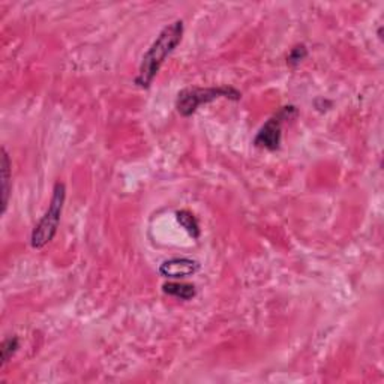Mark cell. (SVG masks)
<instances>
[{"label":"cell","mask_w":384,"mask_h":384,"mask_svg":"<svg viewBox=\"0 0 384 384\" xmlns=\"http://www.w3.org/2000/svg\"><path fill=\"white\" fill-rule=\"evenodd\" d=\"M184 32V20H176L162 29L159 35L157 36V40L152 42V45L147 48V51L141 57L138 74L136 77V80H134V84H136L137 88H150L153 80H155V77L161 70V66L164 65L167 57L175 51L177 45L182 42Z\"/></svg>","instance_id":"1"},{"label":"cell","mask_w":384,"mask_h":384,"mask_svg":"<svg viewBox=\"0 0 384 384\" xmlns=\"http://www.w3.org/2000/svg\"><path fill=\"white\" fill-rule=\"evenodd\" d=\"M225 98L230 101H239L242 93L232 86H218V88H188L180 90L176 99V109L180 116L189 118L201 105Z\"/></svg>","instance_id":"2"},{"label":"cell","mask_w":384,"mask_h":384,"mask_svg":"<svg viewBox=\"0 0 384 384\" xmlns=\"http://www.w3.org/2000/svg\"><path fill=\"white\" fill-rule=\"evenodd\" d=\"M65 200H66V186L65 184H62V182H57L53 188L50 205H48L44 216L40 219V223L35 225L32 232V236H31L32 248L41 249L54 239L57 228H59V224H61Z\"/></svg>","instance_id":"3"},{"label":"cell","mask_w":384,"mask_h":384,"mask_svg":"<svg viewBox=\"0 0 384 384\" xmlns=\"http://www.w3.org/2000/svg\"><path fill=\"white\" fill-rule=\"evenodd\" d=\"M297 116V109L294 105H285L280 111L275 113L273 116L269 119L260 131L257 132L254 138V146L258 149L275 152L281 147L282 141V125L287 120H291Z\"/></svg>","instance_id":"4"},{"label":"cell","mask_w":384,"mask_h":384,"mask_svg":"<svg viewBox=\"0 0 384 384\" xmlns=\"http://www.w3.org/2000/svg\"><path fill=\"white\" fill-rule=\"evenodd\" d=\"M201 269V264L192 258H171L159 266V275L168 280H184L188 276H194Z\"/></svg>","instance_id":"5"},{"label":"cell","mask_w":384,"mask_h":384,"mask_svg":"<svg viewBox=\"0 0 384 384\" xmlns=\"http://www.w3.org/2000/svg\"><path fill=\"white\" fill-rule=\"evenodd\" d=\"M11 159L5 147H2V214L6 212L11 195Z\"/></svg>","instance_id":"6"},{"label":"cell","mask_w":384,"mask_h":384,"mask_svg":"<svg viewBox=\"0 0 384 384\" xmlns=\"http://www.w3.org/2000/svg\"><path fill=\"white\" fill-rule=\"evenodd\" d=\"M162 291L180 301H191L197 296L195 287L186 282H167L162 285Z\"/></svg>","instance_id":"7"},{"label":"cell","mask_w":384,"mask_h":384,"mask_svg":"<svg viewBox=\"0 0 384 384\" xmlns=\"http://www.w3.org/2000/svg\"><path fill=\"white\" fill-rule=\"evenodd\" d=\"M176 219H177V223L180 224V227L184 228L192 239L197 240L200 237L201 228H200L198 219L195 218L194 214L189 212V210H177Z\"/></svg>","instance_id":"8"},{"label":"cell","mask_w":384,"mask_h":384,"mask_svg":"<svg viewBox=\"0 0 384 384\" xmlns=\"http://www.w3.org/2000/svg\"><path fill=\"white\" fill-rule=\"evenodd\" d=\"M18 349H20V338H18L17 335L8 336V338L2 342V363L0 365L5 367V365L13 359Z\"/></svg>","instance_id":"9"},{"label":"cell","mask_w":384,"mask_h":384,"mask_svg":"<svg viewBox=\"0 0 384 384\" xmlns=\"http://www.w3.org/2000/svg\"><path fill=\"white\" fill-rule=\"evenodd\" d=\"M306 56H308V50H306V47L303 44L296 45L291 48L290 54H288L287 63L290 66H297L302 61L306 59Z\"/></svg>","instance_id":"10"}]
</instances>
